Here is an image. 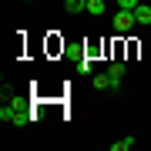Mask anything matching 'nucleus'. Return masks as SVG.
<instances>
[{"label":"nucleus","instance_id":"nucleus-10","mask_svg":"<svg viewBox=\"0 0 151 151\" xmlns=\"http://www.w3.org/2000/svg\"><path fill=\"white\" fill-rule=\"evenodd\" d=\"M138 4H141V0H118V7H121V10H134Z\"/></svg>","mask_w":151,"mask_h":151},{"label":"nucleus","instance_id":"nucleus-2","mask_svg":"<svg viewBox=\"0 0 151 151\" xmlns=\"http://www.w3.org/2000/svg\"><path fill=\"white\" fill-rule=\"evenodd\" d=\"M124 70H128V64H124V60H111V67H108L111 91H118V87H121V77H124Z\"/></svg>","mask_w":151,"mask_h":151},{"label":"nucleus","instance_id":"nucleus-3","mask_svg":"<svg viewBox=\"0 0 151 151\" xmlns=\"http://www.w3.org/2000/svg\"><path fill=\"white\" fill-rule=\"evenodd\" d=\"M134 20L145 27V24H151V7H145V4H138L134 7Z\"/></svg>","mask_w":151,"mask_h":151},{"label":"nucleus","instance_id":"nucleus-5","mask_svg":"<svg viewBox=\"0 0 151 151\" xmlns=\"http://www.w3.org/2000/svg\"><path fill=\"white\" fill-rule=\"evenodd\" d=\"M134 141H138V138H131V134H128V138L114 141V145H111V151H128V148H134Z\"/></svg>","mask_w":151,"mask_h":151},{"label":"nucleus","instance_id":"nucleus-9","mask_svg":"<svg viewBox=\"0 0 151 151\" xmlns=\"http://www.w3.org/2000/svg\"><path fill=\"white\" fill-rule=\"evenodd\" d=\"M91 67H94V60H91V57H84L81 64H77V70H81V74H91Z\"/></svg>","mask_w":151,"mask_h":151},{"label":"nucleus","instance_id":"nucleus-6","mask_svg":"<svg viewBox=\"0 0 151 151\" xmlns=\"http://www.w3.org/2000/svg\"><path fill=\"white\" fill-rule=\"evenodd\" d=\"M94 87H97V91H111V77L108 74H97L94 77Z\"/></svg>","mask_w":151,"mask_h":151},{"label":"nucleus","instance_id":"nucleus-4","mask_svg":"<svg viewBox=\"0 0 151 151\" xmlns=\"http://www.w3.org/2000/svg\"><path fill=\"white\" fill-rule=\"evenodd\" d=\"M64 10L67 14H81V10H87V0H64Z\"/></svg>","mask_w":151,"mask_h":151},{"label":"nucleus","instance_id":"nucleus-11","mask_svg":"<svg viewBox=\"0 0 151 151\" xmlns=\"http://www.w3.org/2000/svg\"><path fill=\"white\" fill-rule=\"evenodd\" d=\"M10 108H14V111H24V108H27V101H24V97H10Z\"/></svg>","mask_w":151,"mask_h":151},{"label":"nucleus","instance_id":"nucleus-12","mask_svg":"<svg viewBox=\"0 0 151 151\" xmlns=\"http://www.w3.org/2000/svg\"><path fill=\"white\" fill-rule=\"evenodd\" d=\"M24 4H30V0H24Z\"/></svg>","mask_w":151,"mask_h":151},{"label":"nucleus","instance_id":"nucleus-7","mask_svg":"<svg viewBox=\"0 0 151 151\" xmlns=\"http://www.w3.org/2000/svg\"><path fill=\"white\" fill-rule=\"evenodd\" d=\"M87 14L101 17V14H104V0H87Z\"/></svg>","mask_w":151,"mask_h":151},{"label":"nucleus","instance_id":"nucleus-1","mask_svg":"<svg viewBox=\"0 0 151 151\" xmlns=\"http://www.w3.org/2000/svg\"><path fill=\"white\" fill-rule=\"evenodd\" d=\"M134 24H138L134 20V10H121V7L114 10V30H118V34H128Z\"/></svg>","mask_w":151,"mask_h":151},{"label":"nucleus","instance_id":"nucleus-8","mask_svg":"<svg viewBox=\"0 0 151 151\" xmlns=\"http://www.w3.org/2000/svg\"><path fill=\"white\" fill-rule=\"evenodd\" d=\"M30 118H34V114H27V111H14V121H10V124H17V128H20V124H27Z\"/></svg>","mask_w":151,"mask_h":151}]
</instances>
